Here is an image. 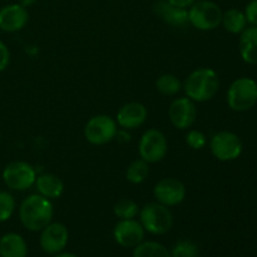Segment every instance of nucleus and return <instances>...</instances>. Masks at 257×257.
Wrapping results in <instances>:
<instances>
[{"label":"nucleus","instance_id":"29","mask_svg":"<svg viewBox=\"0 0 257 257\" xmlns=\"http://www.w3.org/2000/svg\"><path fill=\"white\" fill-rule=\"evenodd\" d=\"M10 64V52L3 40H0V72H4Z\"/></svg>","mask_w":257,"mask_h":257},{"label":"nucleus","instance_id":"31","mask_svg":"<svg viewBox=\"0 0 257 257\" xmlns=\"http://www.w3.org/2000/svg\"><path fill=\"white\" fill-rule=\"evenodd\" d=\"M35 3H37V0H19V4L23 5L24 8H29L32 7V5H34Z\"/></svg>","mask_w":257,"mask_h":257},{"label":"nucleus","instance_id":"19","mask_svg":"<svg viewBox=\"0 0 257 257\" xmlns=\"http://www.w3.org/2000/svg\"><path fill=\"white\" fill-rule=\"evenodd\" d=\"M28 246L19 233H5L0 238V257H27Z\"/></svg>","mask_w":257,"mask_h":257},{"label":"nucleus","instance_id":"12","mask_svg":"<svg viewBox=\"0 0 257 257\" xmlns=\"http://www.w3.org/2000/svg\"><path fill=\"white\" fill-rule=\"evenodd\" d=\"M40 247L49 255H57L64 251L69 241L68 228L60 222H50L40 231Z\"/></svg>","mask_w":257,"mask_h":257},{"label":"nucleus","instance_id":"22","mask_svg":"<svg viewBox=\"0 0 257 257\" xmlns=\"http://www.w3.org/2000/svg\"><path fill=\"white\" fill-rule=\"evenodd\" d=\"M133 257H171V252L162 243L156 241H143L135 247Z\"/></svg>","mask_w":257,"mask_h":257},{"label":"nucleus","instance_id":"10","mask_svg":"<svg viewBox=\"0 0 257 257\" xmlns=\"http://www.w3.org/2000/svg\"><path fill=\"white\" fill-rule=\"evenodd\" d=\"M168 118L177 130L185 131L192 127L197 119V108L188 97H180L172 100L168 108Z\"/></svg>","mask_w":257,"mask_h":257},{"label":"nucleus","instance_id":"32","mask_svg":"<svg viewBox=\"0 0 257 257\" xmlns=\"http://www.w3.org/2000/svg\"><path fill=\"white\" fill-rule=\"evenodd\" d=\"M54 257H78L77 255H74V253H69V252H60V253H57Z\"/></svg>","mask_w":257,"mask_h":257},{"label":"nucleus","instance_id":"23","mask_svg":"<svg viewBox=\"0 0 257 257\" xmlns=\"http://www.w3.org/2000/svg\"><path fill=\"white\" fill-rule=\"evenodd\" d=\"M156 89L165 97H175L182 89V83L175 74H162L156 80Z\"/></svg>","mask_w":257,"mask_h":257},{"label":"nucleus","instance_id":"15","mask_svg":"<svg viewBox=\"0 0 257 257\" xmlns=\"http://www.w3.org/2000/svg\"><path fill=\"white\" fill-rule=\"evenodd\" d=\"M148 117V110L145 104L140 102H130L119 108L115 122L125 131H132L145 124Z\"/></svg>","mask_w":257,"mask_h":257},{"label":"nucleus","instance_id":"26","mask_svg":"<svg viewBox=\"0 0 257 257\" xmlns=\"http://www.w3.org/2000/svg\"><path fill=\"white\" fill-rule=\"evenodd\" d=\"M15 211V200L8 191H0V223L10 220Z\"/></svg>","mask_w":257,"mask_h":257},{"label":"nucleus","instance_id":"8","mask_svg":"<svg viewBox=\"0 0 257 257\" xmlns=\"http://www.w3.org/2000/svg\"><path fill=\"white\" fill-rule=\"evenodd\" d=\"M168 142L163 132L157 128L146 131L138 142V153L143 161L150 163L161 162L167 156Z\"/></svg>","mask_w":257,"mask_h":257},{"label":"nucleus","instance_id":"21","mask_svg":"<svg viewBox=\"0 0 257 257\" xmlns=\"http://www.w3.org/2000/svg\"><path fill=\"white\" fill-rule=\"evenodd\" d=\"M150 175V166L142 158L132 161L125 170V178L132 185H141Z\"/></svg>","mask_w":257,"mask_h":257},{"label":"nucleus","instance_id":"17","mask_svg":"<svg viewBox=\"0 0 257 257\" xmlns=\"http://www.w3.org/2000/svg\"><path fill=\"white\" fill-rule=\"evenodd\" d=\"M34 186L37 188V193L50 201L59 198L64 192L63 181L53 173H43L37 176Z\"/></svg>","mask_w":257,"mask_h":257},{"label":"nucleus","instance_id":"33","mask_svg":"<svg viewBox=\"0 0 257 257\" xmlns=\"http://www.w3.org/2000/svg\"><path fill=\"white\" fill-rule=\"evenodd\" d=\"M0 136H2V133H0Z\"/></svg>","mask_w":257,"mask_h":257},{"label":"nucleus","instance_id":"2","mask_svg":"<svg viewBox=\"0 0 257 257\" xmlns=\"http://www.w3.org/2000/svg\"><path fill=\"white\" fill-rule=\"evenodd\" d=\"M182 89L195 103H206L218 93L220 78L212 68H198L186 78Z\"/></svg>","mask_w":257,"mask_h":257},{"label":"nucleus","instance_id":"1","mask_svg":"<svg viewBox=\"0 0 257 257\" xmlns=\"http://www.w3.org/2000/svg\"><path fill=\"white\" fill-rule=\"evenodd\" d=\"M54 208L52 201L39 193H33L23 200L19 207V218L27 230L38 232L53 220Z\"/></svg>","mask_w":257,"mask_h":257},{"label":"nucleus","instance_id":"25","mask_svg":"<svg viewBox=\"0 0 257 257\" xmlns=\"http://www.w3.org/2000/svg\"><path fill=\"white\" fill-rule=\"evenodd\" d=\"M171 257H200V251L192 241L181 240L173 246Z\"/></svg>","mask_w":257,"mask_h":257},{"label":"nucleus","instance_id":"4","mask_svg":"<svg viewBox=\"0 0 257 257\" xmlns=\"http://www.w3.org/2000/svg\"><path fill=\"white\" fill-rule=\"evenodd\" d=\"M226 99L235 112H247L257 103V82L248 77L237 78L228 87Z\"/></svg>","mask_w":257,"mask_h":257},{"label":"nucleus","instance_id":"14","mask_svg":"<svg viewBox=\"0 0 257 257\" xmlns=\"http://www.w3.org/2000/svg\"><path fill=\"white\" fill-rule=\"evenodd\" d=\"M29 22L27 8L19 3L8 4L0 9V30L5 33H17L24 29Z\"/></svg>","mask_w":257,"mask_h":257},{"label":"nucleus","instance_id":"27","mask_svg":"<svg viewBox=\"0 0 257 257\" xmlns=\"http://www.w3.org/2000/svg\"><path fill=\"white\" fill-rule=\"evenodd\" d=\"M186 143L192 150H202L207 145V137L203 132L198 130H191L186 135Z\"/></svg>","mask_w":257,"mask_h":257},{"label":"nucleus","instance_id":"34","mask_svg":"<svg viewBox=\"0 0 257 257\" xmlns=\"http://www.w3.org/2000/svg\"><path fill=\"white\" fill-rule=\"evenodd\" d=\"M0 32H2V30H0Z\"/></svg>","mask_w":257,"mask_h":257},{"label":"nucleus","instance_id":"3","mask_svg":"<svg viewBox=\"0 0 257 257\" xmlns=\"http://www.w3.org/2000/svg\"><path fill=\"white\" fill-rule=\"evenodd\" d=\"M222 14L220 5L212 0H196L188 8V24L197 30L210 32L220 27Z\"/></svg>","mask_w":257,"mask_h":257},{"label":"nucleus","instance_id":"5","mask_svg":"<svg viewBox=\"0 0 257 257\" xmlns=\"http://www.w3.org/2000/svg\"><path fill=\"white\" fill-rule=\"evenodd\" d=\"M140 222L152 235H165L172 228L173 215L170 207L160 202H151L140 210Z\"/></svg>","mask_w":257,"mask_h":257},{"label":"nucleus","instance_id":"7","mask_svg":"<svg viewBox=\"0 0 257 257\" xmlns=\"http://www.w3.org/2000/svg\"><path fill=\"white\" fill-rule=\"evenodd\" d=\"M210 150L213 157L221 162L237 160L243 151V143L236 133L220 131L210 140Z\"/></svg>","mask_w":257,"mask_h":257},{"label":"nucleus","instance_id":"20","mask_svg":"<svg viewBox=\"0 0 257 257\" xmlns=\"http://www.w3.org/2000/svg\"><path fill=\"white\" fill-rule=\"evenodd\" d=\"M221 24L223 25L226 32L231 33V34H241L247 28L248 23L242 10L232 8L223 13Z\"/></svg>","mask_w":257,"mask_h":257},{"label":"nucleus","instance_id":"30","mask_svg":"<svg viewBox=\"0 0 257 257\" xmlns=\"http://www.w3.org/2000/svg\"><path fill=\"white\" fill-rule=\"evenodd\" d=\"M168 2H170L171 4L176 5V7L186 8V9H188V8H190L196 0H168Z\"/></svg>","mask_w":257,"mask_h":257},{"label":"nucleus","instance_id":"18","mask_svg":"<svg viewBox=\"0 0 257 257\" xmlns=\"http://www.w3.org/2000/svg\"><path fill=\"white\" fill-rule=\"evenodd\" d=\"M238 52L245 63L257 65V27L251 25L240 34Z\"/></svg>","mask_w":257,"mask_h":257},{"label":"nucleus","instance_id":"24","mask_svg":"<svg viewBox=\"0 0 257 257\" xmlns=\"http://www.w3.org/2000/svg\"><path fill=\"white\" fill-rule=\"evenodd\" d=\"M113 212L119 220H132L140 215V207L131 198H120L113 206Z\"/></svg>","mask_w":257,"mask_h":257},{"label":"nucleus","instance_id":"28","mask_svg":"<svg viewBox=\"0 0 257 257\" xmlns=\"http://www.w3.org/2000/svg\"><path fill=\"white\" fill-rule=\"evenodd\" d=\"M245 17L248 24L257 27V0H251L245 8Z\"/></svg>","mask_w":257,"mask_h":257},{"label":"nucleus","instance_id":"13","mask_svg":"<svg viewBox=\"0 0 257 257\" xmlns=\"http://www.w3.org/2000/svg\"><path fill=\"white\" fill-rule=\"evenodd\" d=\"M145 228L136 218L119 220L113 230L115 242L124 248H135L145 240Z\"/></svg>","mask_w":257,"mask_h":257},{"label":"nucleus","instance_id":"16","mask_svg":"<svg viewBox=\"0 0 257 257\" xmlns=\"http://www.w3.org/2000/svg\"><path fill=\"white\" fill-rule=\"evenodd\" d=\"M156 15L166 24L175 28H183L188 24V9L176 7L168 0H158L153 5Z\"/></svg>","mask_w":257,"mask_h":257},{"label":"nucleus","instance_id":"11","mask_svg":"<svg viewBox=\"0 0 257 257\" xmlns=\"http://www.w3.org/2000/svg\"><path fill=\"white\" fill-rule=\"evenodd\" d=\"M185 185L180 180L173 177H166L158 181L153 188V195L157 202L167 206V207H173L178 206L185 201L186 198Z\"/></svg>","mask_w":257,"mask_h":257},{"label":"nucleus","instance_id":"6","mask_svg":"<svg viewBox=\"0 0 257 257\" xmlns=\"http://www.w3.org/2000/svg\"><path fill=\"white\" fill-rule=\"evenodd\" d=\"M2 177L8 188L23 192L34 186L37 171L30 163L24 161H14L5 166Z\"/></svg>","mask_w":257,"mask_h":257},{"label":"nucleus","instance_id":"9","mask_svg":"<svg viewBox=\"0 0 257 257\" xmlns=\"http://www.w3.org/2000/svg\"><path fill=\"white\" fill-rule=\"evenodd\" d=\"M118 133L115 119L107 114H97L90 118L84 127V137L90 145L104 146L112 142Z\"/></svg>","mask_w":257,"mask_h":257}]
</instances>
